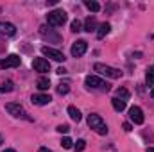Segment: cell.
<instances>
[{"instance_id": "14", "label": "cell", "mask_w": 154, "mask_h": 152, "mask_svg": "<svg viewBox=\"0 0 154 152\" xmlns=\"http://www.w3.org/2000/svg\"><path fill=\"white\" fill-rule=\"evenodd\" d=\"M109 31H111V25H109L108 22L100 23V25H99V31H97V38H99V39H104L108 34H109Z\"/></svg>"}, {"instance_id": "10", "label": "cell", "mask_w": 154, "mask_h": 152, "mask_svg": "<svg viewBox=\"0 0 154 152\" xmlns=\"http://www.w3.org/2000/svg\"><path fill=\"white\" fill-rule=\"evenodd\" d=\"M32 68L36 72H39V74H47V72H50V63L45 57H36L32 61Z\"/></svg>"}, {"instance_id": "29", "label": "cell", "mask_w": 154, "mask_h": 152, "mask_svg": "<svg viewBox=\"0 0 154 152\" xmlns=\"http://www.w3.org/2000/svg\"><path fill=\"white\" fill-rule=\"evenodd\" d=\"M57 74H59V75H65V74H66V70L61 66V68H57Z\"/></svg>"}, {"instance_id": "2", "label": "cell", "mask_w": 154, "mask_h": 152, "mask_svg": "<svg viewBox=\"0 0 154 152\" xmlns=\"http://www.w3.org/2000/svg\"><path fill=\"white\" fill-rule=\"evenodd\" d=\"M88 125H90V129H93V131H95L97 134H100V136H106L108 131H109L108 125H106V122L95 113L88 114Z\"/></svg>"}, {"instance_id": "6", "label": "cell", "mask_w": 154, "mask_h": 152, "mask_svg": "<svg viewBox=\"0 0 154 152\" xmlns=\"http://www.w3.org/2000/svg\"><path fill=\"white\" fill-rule=\"evenodd\" d=\"M39 36L45 39V41H48V43H61V36L54 29H50L47 25H41L39 27Z\"/></svg>"}, {"instance_id": "7", "label": "cell", "mask_w": 154, "mask_h": 152, "mask_svg": "<svg viewBox=\"0 0 154 152\" xmlns=\"http://www.w3.org/2000/svg\"><path fill=\"white\" fill-rule=\"evenodd\" d=\"M41 54H43L45 57H50V59L57 61V63H63V61L66 59V57H65V54H63L61 50L52 48V47H41Z\"/></svg>"}, {"instance_id": "8", "label": "cell", "mask_w": 154, "mask_h": 152, "mask_svg": "<svg viewBox=\"0 0 154 152\" xmlns=\"http://www.w3.org/2000/svg\"><path fill=\"white\" fill-rule=\"evenodd\" d=\"M20 63H22L20 56L11 54V56H7V57L0 59V68H2V70H5V68H16V66H20Z\"/></svg>"}, {"instance_id": "31", "label": "cell", "mask_w": 154, "mask_h": 152, "mask_svg": "<svg viewBox=\"0 0 154 152\" xmlns=\"http://www.w3.org/2000/svg\"><path fill=\"white\" fill-rule=\"evenodd\" d=\"M147 152H154V147H147Z\"/></svg>"}, {"instance_id": "1", "label": "cell", "mask_w": 154, "mask_h": 152, "mask_svg": "<svg viewBox=\"0 0 154 152\" xmlns=\"http://www.w3.org/2000/svg\"><path fill=\"white\" fill-rule=\"evenodd\" d=\"M84 84H86V88H88V90H91V91L106 93V91H109V90H111V86H109L104 79H100V77H97V75H88L86 79H84Z\"/></svg>"}, {"instance_id": "26", "label": "cell", "mask_w": 154, "mask_h": 152, "mask_svg": "<svg viewBox=\"0 0 154 152\" xmlns=\"http://www.w3.org/2000/svg\"><path fill=\"white\" fill-rule=\"evenodd\" d=\"M70 27H72V29H70L72 32H79V31H81V22H79V20H74Z\"/></svg>"}, {"instance_id": "24", "label": "cell", "mask_w": 154, "mask_h": 152, "mask_svg": "<svg viewBox=\"0 0 154 152\" xmlns=\"http://www.w3.org/2000/svg\"><path fill=\"white\" fill-rule=\"evenodd\" d=\"M72 145H74V141H72L70 138H63V140H61V147H63V149H72Z\"/></svg>"}, {"instance_id": "30", "label": "cell", "mask_w": 154, "mask_h": 152, "mask_svg": "<svg viewBox=\"0 0 154 152\" xmlns=\"http://www.w3.org/2000/svg\"><path fill=\"white\" fill-rule=\"evenodd\" d=\"M38 152H50V149H47V147H41Z\"/></svg>"}, {"instance_id": "17", "label": "cell", "mask_w": 154, "mask_h": 152, "mask_svg": "<svg viewBox=\"0 0 154 152\" xmlns=\"http://www.w3.org/2000/svg\"><path fill=\"white\" fill-rule=\"evenodd\" d=\"M68 114H70V118H72L74 122H81V118H82L81 111L77 109L75 106H68Z\"/></svg>"}, {"instance_id": "34", "label": "cell", "mask_w": 154, "mask_h": 152, "mask_svg": "<svg viewBox=\"0 0 154 152\" xmlns=\"http://www.w3.org/2000/svg\"><path fill=\"white\" fill-rule=\"evenodd\" d=\"M0 145H2V136H0Z\"/></svg>"}, {"instance_id": "5", "label": "cell", "mask_w": 154, "mask_h": 152, "mask_svg": "<svg viewBox=\"0 0 154 152\" xmlns=\"http://www.w3.org/2000/svg\"><path fill=\"white\" fill-rule=\"evenodd\" d=\"M5 111L11 114V116H14V118H23V120H32L27 111L23 109V106H20V104H16V102H9V104H5Z\"/></svg>"}, {"instance_id": "11", "label": "cell", "mask_w": 154, "mask_h": 152, "mask_svg": "<svg viewBox=\"0 0 154 152\" xmlns=\"http://www.w3.org/2000/svg\"><path fill=\"white\" fill-rule=\"evenodd\" d=\"M129 118H131V122L133 123H136V125H142L143 123V111L138 108V106H133L131 109H129Z\"/></svg>"}, {"instance_id": "32", "label": "cell", "mask_w": 154, "mask_h": 152, "mask_svg": "<svg viewBox=\"0 0 154 152\" xmlns=\"http://www.w3.org/2000/svg\"><path fill=\"white\" fill-rule=\"evenodd\" d=\"M4 152H16V150H14V149H5Z\"/></svg>"}, {"instance_id": "27", "label": "cell", "mask_w": 154, "mask_h": 152, "mask_svg": "<svg viewBox=\"0 0 154 152\" xmlns=\"http://www.w3.org/2000/svg\"><path fill=\"white\" fill-rule=\"evenodd\" d=\"M70 131V127L68 125H57V132H61V134H66Z\"/></svg>"}, {"instance_id": "23", "label": "cell", "mask_w": 154, "mask_h": 152, "mask_svg": "<svg viewBox=\"0 0 154 152\" xmlns=\"http://www.w3.org/2000/svg\"><path fill=\"white\" fill-rule=\"evenodd\" d=\"M13 90H14V84H13L11 81L4 82V84L0 86V93H9V91H13Z\"/></svg>"}, {"instance_id": "22", "label": "cell", "mask_w": 154, "mask_h": 152, "mask_svg": "<svg viewBox=\"0 0 154 152\" xmlns=\"http://www.w3.org/2000/svg\"><path fill=\"white\" fill-rule=\"evenodd\" d=\"M56 91H57L59 95H66V93L70 91V84H68V82H59L57 88H56Z\"/></svg>"}, {"instance_id": "9", "label": "cell", "mask_w": 154, "mask_h": 152, "mask_svg": "<svg viewBox=\"0 0 154 152\" xmlns=\"http://www.w3.org/2000/svg\"><path fill=\"white\" fill-rule=\"evenodd\" d=\"M88 50V41H84V39H77L75 43L72 45V56L74 57H81V56H84V52Z\"/></svg>"}, {"instance_id": "12", "label": "cell", "mask_w": 154, "mask_h": 152, "mask_svg": "<svg viewBox=\"0 0 154 152\" xmlns=\"http://www.w3.org/2000/svg\"><path fill=\"white\" fill-rule=\"evenodd\" d=\"M14 34H16V27L11 22L0 20V36H14Z\"/></svg>"}, {"instance_id": "19", "label": "cell", "mask_w": 154, "mask_h": 152, "mask_svg": "<svg viewBox=\"0 0 154 152\" xmlns=\"http://www.w3.org/2000/svg\"><path fill=\"white\" fill-rule=\"evenodd\" d=\"M36 84H38V90H41V91H47V90L50 88V81H48V77H39Z\"/></svg>"}, {"instance_id": "4", "label": "cell", "mask_w": 154, "mask_h": 152, "mask_svg": "<svg viewBox=\"0 0 154 152\" xmlns=\"http://www.w3.org/2000/svg\"><path fill=\"white\" fill-rule=\"evenodd\" d=\"M95 72H99L100 75L109 77V79H120L122 77V72L118 68H113V66H108V65H102V63H95Z\"/></svg>"}, {"instance_id": "21", "label": "cell", "mask_w": 154, "mask_h": 152, "mask_svg": "<svg viewBox=\"0 0 154 152\" xmlns=\"http://www.w3.org/2000/svg\"><path fill=\"white\" fill-rule=\"evenodd\" d=\"M129 97H131V93H129L125 88H118V90H116V99H120V100L127 102V100H129Z\"/></svg>"}, {"instance_id": "20", "label": "cell", "mask_w": 154, "mask_h": 152, "mask_svg": "<svg viewBox=\"0 0 154 152\" xmlns=\"http://www.w3.org/2000/svg\"><path fill=\"white\" fill-rule=\"evenodd\" d=\"M84 5H86L91 13H99V11H100V4H99V2H95V0H86V2H84Z\"/></svg>"}, {"instance_id": "3", "label": "cell", "mask_w": 154, "mask_h": 152, "mask_svg": "<svg viewBox=\"0 0 154 152\" xmlns=\"http://www.w3.org/2000/svg\"><path fill=\"white\" fill-rule=\"evenodd\" d=\"M66 20H68V16L63 9H54L47 14V23L50 27H63L66 23Z\"/></svg>"}, {"instance_id": "25", "label": "cell", "mask_w": 154, "mask_h": 152, "mask_svg": "<svg viewBox=\"0 0 154 152\" xmlns=\"http://www.w3.org/2000/svg\"><path fill=\"white\" fill-rule=\"evenodd\" d=\"M74 147H75L77 152H82V150H84V147H86V141H84V140H77Z\"/></svg>"}, {"instance_id": "15", "label": "cell", "mask_w": 154, "mask_h": 152, "mask_svg": "<svg viewBox=\"0 0 154 152\" xmlns=\"http://www.w3.org/2000/svg\"><path fill=\"white\" fill-rule=\"evenodd\" d=\"M84 31H86V32L97 31V20H95V16H88V18L84 20Z\"/></svg>"}, {"instance_id": "13", "label": "cell", "mask_w": 154, "mask_h": 152, "mask_svg": "<svg viewBox=\"0 0 154 152\" xmlns=\"http://www.w3.org/2000/svg\"><path fill=\"white\" fill-rule=\"evenodd\" d=\"M31 100H32V104H36V106H47V104L52 102L50 95H47V93H36V95L31 97Z\"/></svg>"}, {"instance_id": "33", "label": "cell", "mask_w": 154, "mask_h": 152, "mask_svg": "<svg viewBox=\"0 0 154 152\" xmlns=\"http://www.w3.org/2000/svg\"><path fill=\"white\" fill-rule=\"evenodd\" d=\"M151 97H152V99H154V88H152V90H151Z\"/></svg>"}, {"instance_id": "28", "label": "cell", "mask_w": 154, "mask_h": 152, "mask_svg": "<svg viewBox=\"0 0 154 152\" xmlns=\"http://www.w3.org/2000/svg\"><path fill=\"white\" fill-rule=\"evenodd\" d=\"M122 129H124L125 132H131V131H133V127H131V123H129V122H125V123L122 125Z\"/></svg>"}, {"instance_id": "16", "label": "cell", "mask_w": 154, "mask_h": 152, "mask_svg": "<svg viewBox=\"0 0 154 152\" xmlns=\"http://www.w3.org/2000/svg\"><path fill=\"white\" fill-rule=\"evenodd\" d=\"M111 106H113V109H115L116 113H122V111L125 109V102L120 100V99H116V97L111 99Z\"/></svg>"}, {"instance_id": "18", "label": "cell", "mask_w": 154, "mask_h": 152, "mask_svg": "<svg viewBox=\"0 0 154 152\" xmlns=\"http://www.w3.org/2000/svg\"><path fill=\"white\" fill-rule=\"evenodd\" d=\"M145 82H147V86L154 88V65H151L147 68V72H145Z\"/></svg>"}]
</instances>
